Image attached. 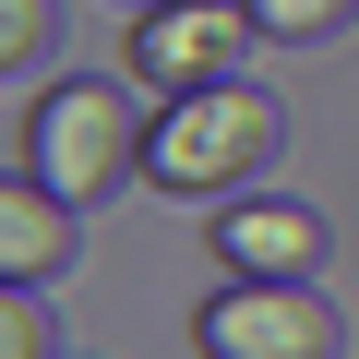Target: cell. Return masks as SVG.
Listing matches in <instances>:
<instances>
[{"mask_svg": "<svg viewBox=\"0 0 359 359\" xmlns=\"http://www.w3.org/2000/svg\"><path fill=\"white\" fill-rule=\"evenodd\" d=\"M287 144V108L264 96V84H192V96H156V120H144V192H168V204H240V180L264 168Z\"/></svg>", "mask_w": 359, "mask_h": 359, "instance_id": "6da1fadb", "label": "cell"}, {"mask_svg": "<svg viewBox=\"0 0 359 359\" xmlns=\"http://www.w3.org/2000/svg\"><path fill=\"white\" fill-rule=\"evenodd\" d=\"M240 13H252V36H276V48H323V36L359 25V0H240Z\"/></svg>", "mask_w": 359, "mask_h": 359, "instance_id": "52a82bcc", "label": "cell"}, {"mask_svg": "<svg viewBox=\"0 0 359 359\" xmlns=\"http://www.w3.org/2000/svg\"><path fill=\"white\" fill-rule=\"evenodd\" d=\"M240 48H252V13H240V0H156V13H132L120 72L144 96H192V84H228Z\"/></svg>", "mask_w": 359, "mask_h": 359, "instance_id": "277c9868", "label": "cell"}, {"mask_svg": "<svg viewBox=\"0 0 359 359\" xmlns=\"http://www.w3.org/2000/svg\"><path fill=\"white\" fill-rule=\"evenodd\" d=\"M347 323L323 287H264V276H228L204 311H192V359H335Z\"/></svg>", "mask_w": 359, "mask_h": 359, "instance_id": "3957f363", "label": "cell"}, {"mask_svg": "<svg viewBox=\"0 0 359 359\" xmlns=\"http://www.w3.org/2000/svg\"><path fill=\"white\" fill-rule=\"evenodd\" d=\"M0 359H60V335H48V287H13V276H0Z\"/></svg>", "mask_w": 359, "mask_h": 359, "instance_id": "ba28073f", "label": "cell"}, {"mask_svg": "<svg viewBox=\"0 0 359 359\" xmlns=\"http://www.w3.org/2000/svg\"><path fill=\"white\" fill-rule=\"evenodd\" d=\"M204 240H216L228 276H264V287H323V252H335V228H323L311 204H287V192H240V204H216Z\"/></svg>", "mask_w": 359, "mask_h": 359, "instance_id": "5b68a950", "label": "cell"}, {"mask_svg": "<svg viewBox=\"0 0 359 359\" xmlns=\"http://www.w3.org/2000/svg\"><path fill=\"white\" fill-rule=\"evenodd\" d=\"M72 216L84 204H60L36 168H13V180H0V276H13V287H48L72 264Z\"/></svg>", "mask_w": 359, "mask_h": 359, "instance_id": "8992f818", "label": "cell"}, {"mask_svg": "<svg viewBox=\"0 0 359 359\" xmlns=\"http://www.w3.org/2000/svg\"><path fill=\"white\" fill-rule=\"evenodd\" d=\"M36 48H48V0H0V72H36Z\"/></svg>", "mask_w": 359, "mask_h": 359, "instance_id": "9c48e42d", "label": "cell"}, {"mask_svg": "<svg viewBox=\"0 0 359 359\" xmlns=\"http://www.w3.org/2000/svg\"><path fill=\"white\" fill-rule=\"evenodd\" d=\"M13 168H36L60 204H120L132 180H144V108H132V72H60L25 96V144Z\"/></svg>", "mask_w": 359, "mask_h": 359, "instance_id": "7a4b0ae2", "label": "cell"}, {"mask_svg": "<svg viewBox=\"0 0 359 359\" xmlns=\"http://www.w3.org/2000/svg\"><path fill=\"white\" fill-rule=\"evenodd\" d=\"M132 13H156V0H132Z\"/></svg>", "mask_w": 359, "mask_h": 359, "instance_id": "30bf717a", "label": "cell"}]
</instances>
